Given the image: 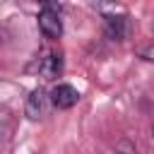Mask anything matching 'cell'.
<instances>
[{
  "instance_id": "7",
  "label": "cell",
  "mask_w": 154,
  "mask_h": 154,
  "mask_svg": "<svg viewBox=\"0 0 154 154\" xmlns=\"http://www.w3.org/2000/svg\"><path fill=\"white\" fill-rule=\"evenodd\" d=\"M137 55H140L142 60H147V63H154V41L142 43V46L137 48Z\"/></svg>"
},
{
  "instance_id": "4",
  "label": "cell",
  "mask_w": 154,
  "mask_h": 154,
  "mask_svg": "<svg viewBox=\"0 0 154 154\" xmlns=\"http://www.w3.org/2000/svg\"><path fill=\"white\" fill-rule=\"evenodd\" d=\"M46 101H48L46 91H43V89H34V91L26 96V103H24L26 118H29V120H38V118L46 113Z\"/></svg>"
},
{
  "instance_id": "9",
  "label": "cell",
  "mask_w": 154,
  "mask_h": 154,
  "mask_svg": "<svg viewBox=\"0 0 154 154\" xmlns=\"http://www.w3.org/2000/svg\"><path fill=\"white\" fill-rule=\"evenodd\" d=\"M152 137H154V125H152Z\"/></svg>"
},
{
  "instance_id": "3",
  "label": "cell",
  "mask_w": 154,
  "mask_h": 154,
  "mask_svg": "<svg viewBox=\"0 0 154 154\" xmlns=\"http://www.w3.org/2000/svg\"><path fill=\"white\" fill-rule=\"evenodd\" d=\"M51 103L55 108H72L77 101H79V91L72 87V84H58L51 89Z\"/></svg>"
},
{
  "instance_id": "2",
  "label": "cell",
  "mask_w": 154,
  "mask_h": 154,
  "mask_svg": "<svg viewBox=\"0 0 154 154\" xmlns=\"http://www.w3.org/2000/svg\"><path fill=\"white\" fill-rule=\"evenodd\" d=\"M103 26L106 36L113 41H125L130 34V19L125 14H103Z\"/></svg>"
},
{
  "instance_id": "6",
  "label": "cell",
  "mask_w": 154,
  "mask_h": 154,
  "mask_svg": "<svg viewBox=\"0 0 154 154\" xmlns=\"http://www.w3.org/2000/svg\"><path fill=\"white\" fill-rule=\"evenodd\" d=\"M116 154H137V144L130 137H120L116 142Z\"/></svg>"
},
{
  "instance_id": "8",
  "label": "cell",
  "mask_w": 154,
  "mask_h": 154,
  "mask_svg": "<svg viewBox=\"0 0 154 154\" xmlns=\"http://www.w3.org/2000/svg\"><path fill=\"white\" fill-rule=\"evenodd\" d=\"M7 38H10V31H7L5 26H0V43H5Z\"/></svg>"
},
{
  "instance_id": "1",
  "label": "cell",
  "mask_w": 154,
  "mask_h": 154,
  "mask_svg": "<svg viewBox=\"0 0 154 154\" xmlns=\"http://www.w3.org/2000/svg\"><path fill=\"white\" fill-rule=\"evenodd\" d=\"M38 29L46 38L55 41L63 36V22H60V14L53 5H46L41 12H38Z\"/></svg>"
},
{
  "instance_id": "5",
  "label": "cell",
  "mask_w": 154,
  "mask_h": 154,
  "mask_svg": "<svg viewBox=\"0 0 154 154\" xmlns=\"http://www.w3.org/2000/svg\"><path fill=\"white\" fill-rule=\"evenodd\" d=\"M38 72H41L46 79H55V77L63 72V58H60V53H48V55L41 60Z\"/></svg>"
}]
</instances>
